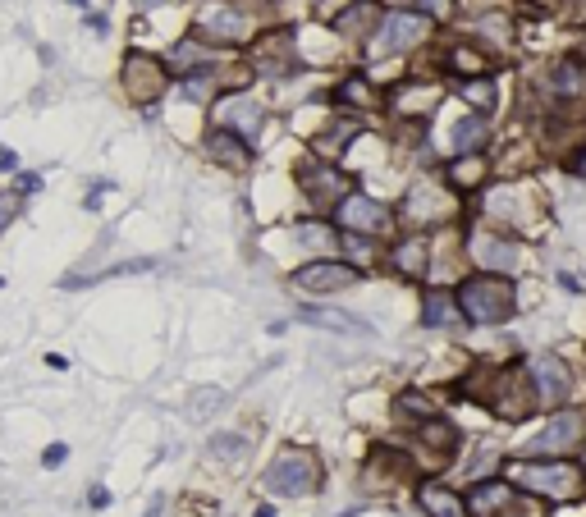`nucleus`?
Wrapping results in <instances>:
<instances>
[{"instance_id": "obj_1", "label": "nucleus", "mask_w": 586, "mask_h": 517, "mask_svg": "<svg viewBox=\"0 0 586 517\" xmlns=\"http://www.w3.org/2000/svg\"><path fill=\"white\" fill-rule=\"evenodd\" d=\"M458 312L477 325H504L513 316V284L500 275H472V280L458 289Z\"/></svg>"}, {"instance_id": "obj_2", "label": "nucleus", "mask_w": 586, "mask_h": 517, "mask_svg": "<svg viewBox=\"0 0 586 517\" xmlns=\"http://www.w3.org/2000/svg\"><path fill=\"white\" fill-rule=\"evenodd\" d=\"M170 69H165L161 55L152 51H129L124 55V65H120V92L129 97V106L138 110H152L156 101L170 92Z\"/></svg>"}, {"instance_id": "obj_3", "label": "nucleus", "mask_w": 586, "mask_h": 517, "mask_svg": "<svg viewBox=\"0 0 586 517\" xmlns=\"http://www.w3.org/2000/svg\"><path fill=\"white\" fill-rule=\"evenodd\" d=\"M193 37L207 46H243L252 37V14L234 0H207L193 19Z\"/></svg>"}, {"instance_id": "obj_4", "label": "nucleus", "mask_w": 586, "mask_h": 517, "mask_svg": "<svg viewBox=\"0 0 586 517\" xmlns=\"http://www.w3.org/2000/svg\"><path fill=\"white\" fill-rule=\"evenodd\" d=\"M261 481H266V490H275V495H284V499L312 495L316 481H321V467H316V458L307 449H284L280 458L266 467Z\"/></svg>"}, {"instance_id": "obj_5", "label": "nucleus", "mask_w": 586, "mask_h": 517, "mask_svg": "<svg viewBox=\"0 0 586 517\" xmlns=\"http://www.w3.org/2000/svg\"><path fill=\"white\" fill-rule=\"evenodd\" d=\"M513 481L536 490V495H554V499H568L582 490V476L573 472L568 463H513Z\"/></svg>"}, {"instance_id": "obj_6", "label": "nucleus", "mask_w": 586, "mask_h": 517, "mask_svg": "<svg viewBox=\"0 0 586 517\" xmlns=\"http://www.w3.org/2000/svg\"><path fill=\"white\" fill-rule=\"evenodd\" d=\"M261 124H266V115H261V106L248 92H225V97H216V129L239 133L243 142H257Z\"/></svg>"}, {"instance_id": "obj_7", "label": "nucleus", "mask_w": 586, "mask_h": 517, "mask_svg": "<svg viewBox=\"0 0 586 517\" xmlns=\"http://www.w3.org/2000/svg\"><path fill=\"white\" fill-rule=\"evenodd\" d=\"M422 33H426V19H422V14H390V19L380 23L376 46H371V51H376V55L408 51V46L422 42Z\"/></svg>"}, {"instance_id": "obj_8", "label": "nucleus", "mask_w": 586, "mask_h": 517, "mask_svg": "<svg viewBox=\"0 0 586 517\" xmlns=\"http://www.w3.org/2000/svg\"><path fill=\"white\" fill-rule=\"evenodd\" d=\"M293 284L307 293H339L348 284H358V270L353 266H339V261H316V266H303L293 275Z\"/></svg>"}, {"instance_id": "obj_9", "label": "nucleus", "mask_w": 586, "mask_h": 517, "mask_svg": "<svg viewBox=\"0 0 586 517\" xmlns=\"http://www.w3.org/2000/svg\"><path fill=\"white\" fill-rule=\"evenodd\" d=\"M339 225H348L353 234H380V229L390 225V211L380 202H371V197L353 193L339 202Z\"/></svg>"}, {"instance_id": "obj_10", "label": "nucleus", "mask_w": 586, "mask_h": 517, "mask_svg": "<svg viewBox=\"0 0 586 517\" xmlns=\"http://www.w3.org/2000/svg\"><path fill=\"white\" fill-rule=\"evenodd\" d=\"M440 216H449V202L440 197V184H413L403 197V220L413 225H435Z\"/></svg>"}, {"instance_id": "obj_11", "label": "nucleus", "mask_w": 586, "mask_h": 517, "mask_svg": "<svg viewBox=\"0 0 586 517\" xmlns=\"http://www.w3.org/2000/svg\"><path fill=\"white\" fill-rule=\"evenodd\" d=\"M518 513V495H513V485L504 481H481L472 490V517H513Z\"/></svg>"}, {"instance_id": "obj_12", "label": "nucleus", "mask_w": 586, "mask_h": 517, "mask_svg": "<svg viewBox=\"0 0 586 517\" xmlns=\"http://www.w3.org/2000/svg\"><path fill=\"white\" fill-rule=\"evenodd\" d=\"M207 156H211L216 165H225V170H243V165L252 161V142H243L239 133L216 129V124H211V133H207Z\"/></svg>"}, {"instance_id": "obj_13", "label": "nucleus", "mask_w": 586, "mask_h": 517, "mask_svg": "<svg viewBox=\"0 0 586 517\" xmlns=\"http://www.w3.org/2000/svg\"><path fill=\"white\" fill-rule=\"evenodd\" d=\"M472 257H477V266H486L490 275L518 266V248L500 234H472Z\"/></svg>"}, {"instance_id": "obj_14", "label": "nucleus", "mask_w": 586, "mask_h": 517, "mask_svg": "<svg viewBox=\"0 0 586 517\" xmlns=\"http://www.w3.org/2000/svg\"><path fill=\"white\" fill-rule=\"evenodd\" d=\"M532 380H536V394L541 399H550V403H559V399H568V389H573V380H568V367L559 362V357H536L532 362Z\"/></svg>"}, {"instance_id": "obj_15", "label": "nucleus", "mask_w": 586, "mask_h": 517, "mask_svg": "<svg viewBox=\"0 0 586 517\" xmlns=\"http://www.w3.org/2000/svg\"><path fill=\"white\" fill-rule=\"evenodd\" d=\"M293 65V42L284 33H271L261 37L257 51H252V69H261V74H284V69Z\"/></svg>"}, {"instance_id": "obj_16", "label": "nucleus", "mask_w": 586, "mask_h": 517, "mask_svg": "<svg viewBox=\"0 0 586 517\" xmlns=\"http://www.w3.org/2000/svg\"><path fill=\"white\" fill-rule=\"evenodd\" d=\"M577 431H582V417H577V412H559V417H550V431L532 440V449L536 453H545V449L559 453V449H568V444H577Z\"/></svg>"}, {"instance_id": "obj_17", "label": "nucleus", "mask_w": 586, "mask_h": 517, "mask_svg": "<svg viewBox=\"0 0 586 517\" xmlns=\"http://www.w3.org/2000/svg\"><path fill=\"white\" fill-rule=\"evenodd\" d=\"M298 179H303L307 197H316V202H326V197L344 193V179H339V170H326V165H303V170H298Z\"/></svg>"}, {"instance_id": "obj_18", "label": "nucleus", "mask_w": 586, "mask_h": 517, "mask_svg": "<svg viewBox=\"0 0 586 517\" xmlns=\"http://www.w3.org/2000/svg\"><path fill=\"white\" fill-rule=\"evenodd\" d=\"M371 23H376V5H371V0H358V5H348V10L339 14L335 28L348 37V33H362V28H371Z\"/></svg>"}, {"instance_id": "obj_19", "label": "nucleus", "mask_w": 586, "mask_h": 517, "mask_svg": "<svg viewBox=\"0 0 586 517\" xmlns=\"http://www.w3.org/2000/svg\"><path fill=\"white\" fill-rule=\"evenodd\" d=\"M422 508L431 517H463L458 513V499L449 495L445 485H422Z\"/></svg>"}, {"instance_id": "obj_20", "label": "nucleus", "mask_w": 586, "mask_h": 517, "mask_svg": "<svg viewBox=\"0 0 586 517\" xmlns=\"http://www.w3.org/2000/svg\"><path fill=\"white\" fill-rule=\"evenodd\" d=\"M481 142H486V119H463V124H458L454 129V151H477Z\"/></svg>"}, {"instance_id": "obj_21", "label": "nucleus", "mask_w": 586, "mask_h": 517, "mask_svg": "<svg viewBox=\"0 0 586 517\" xmlns=\"http://www.w3.org/2000/svg\"><path fill=\"white\" fill-rule=\"evenodd\" d=\"M23 202H28V197H19L14 188H0V238L10 234V225L23 216Z\"/></svg>"}, {"instance_id": "obj_22", "label": "nucleus", "mask_w": 586, "mask_h": 517, "mask_svg": "<svg viewBox=\"0 0 586 517\" xmlns=\"http://www.w3.org/2000/svg\"><path fill=\"white\" fill-rule=\"evenodd\" d=\"M216 408H225V394H220V389H197V399H188V417L193 421L211 417Z\"/></svg>"}, {"instance_id": "obj_23", "label": "nucleus", "mask_w": 586, "mask_h": 517, "mask_svg": "<svg viewBox=\"0 0 586 517\" xmlns=\"http://www.w3.org/2000/svg\"><path fill=\"white\" fill-rule=\"evenodd\" d=\"M243 453H248V440H243V435H216V440H211V458H225V463H239Z\"/></svg>"}, {"instance_id": "obj_24", "label": "nucleus", "mask_w": 586, "mask_h": 517, "mask_svg": "<svg viewBox=\"0 0 586 517\" xmlns=\"http://www.w3.org/2000/svg\"><path fill=\"white\" fill-rule=\"evenodd\" d=\"M481 174H486V165H481L477 156L467 151V161H458L454 170H449V179H454L458 188H472V184H481Z\"/></svg>"}, {"instance_id": "obj_25", "label": "nucleus", "mask_w": 586, "mask_h": 517, "mask_svg": "<svg viewBox=\"0 0 586 517\" xmlns=\"http://www.w3.org/2000/svg\"><path fill=\"white\" fill-rule=\"evenodd\" d=\"M394 266L408 270V275H422V243H417V238H408V243L394 252Z\"/></svg>"}, {"instance_id": "obj_26", "label": "nucleus", "mask_w": 586, "mask_h": 517, "mask_svg": "<svg viewBox=\"0 0 586 517\" xmlns=\"http://www.w3.org/2000/svg\"><path fill=\"white\" fill-rule=\"evenodd\" d=\"M449 316H454L449 298H440V293H426V325H449Z\"/></svg>"}, {"instance_id": "obj_27", "label": "nucleus", "mask_w": 586, "mask_h": 517, "mask_svg": "<svg viewBox=\"0 0 586 517\" xmlns=\"http://www.w3.org/2000/svg\"><path fill=\"white\" fill-rule=\"evenodd\" d=\"M293 234L303 238V243H312V248H335V234L326 225H298Z\"/></svg>"}, {"instance_id": "obj_28", "label": "nucleus", "mask_w": 586, "mask_h": 517, "mask_svg": "<svg viewBox=\"0 0 586 517\" xmlns=\"http://www.w3.org/2000/svg\"><path fill=\"white\" fill-rule=\"evenodd\" d=\"M14 193H19V197H37V193H42V174L23 170V165H19V170H14Z\"/></svg>"}, {"instance_id": "obj_29", "label": "nucleus", "mask_w": 586, "mask_h": 517, "mask_svg": "<svg viewBox=\"0 0 586 517\" xmlns=\"http://www.w3.org/2000/svg\"><path fill=\"white\" fill-rule=\"evenodd\" d=\"M463 92H467V101H472V106H495V87H490L486 78H481V83H467Z\"/></svg>"}, {"instance_id": "obj_30", "label": "nucleus", "mask_w": 586, "mask_h": 517, "mask_svg": "<svg viewBox=\"0 0 586 517\" xmlns=\"http://www.w3.org/2000/svg\"><path fill=\"white\" fill-rule=\"evenodd\" d=\"M65 458H69V444H60V440L42 449V467H46V472H55V467L65 463Z\"/></svg>"}, {"instance_id": "obj_31", "label": "nucleus", "mask_w": 586, "mask_h": 517, "mask_svg": "<svg viewBox=\"0 0 586 517\" xmlns=\"http://www.w3.org/2000/svg\"><path fill=\"white\" fill-rule=\"evenodd\" d=\"M83 28H87L92 37H106V33H110V19H106L101 10H83Z\"/></svg>"}, {"instance_id": "obj_32", "label": "nucleus", "mask_w": 586, "mask_h": 517, "mask_svg": "<svg viewBox=\"0 0 586 517\" xmlns=\"http://www.w3.org/2000/svg\"><path fill=\"white\" fill-rule=\"evenodd\" d=\"M14 170H19V151L0 142V174H14Z\"/></svg>"}, {"instance_id": "obj_33", "label": "nucleus", "mask_w": 586, "mask_h": 517, "mask_svg": "<svg viewBox=\"0 0 586 517\" xmlns=\"http://www.w3.org/2000/svg\"><path fill=\"white\" fill-rule=\"evenodd\" d=\"M87 504H92V508H110V490H106V485H92V490H87Z\"/></svg>"}, {"instance_id": "obj_34", "label": "nucleus", "mask_w": 586, "mask_h": 517, "mask_svg": "<svg viewBox=\"0 0 586 517\" xmlns=\"http://www.w3.org/2000/svg\"><path fill=\"white\" fill-rule=\"evenodd\" d=\"M413 5L426 14H449V0H413Z\"/></svg>"}, {"instance_id": "obj_35", "label": "nucleus", "mask_w": 586, "mask_h": 517, "mask_svg": "<svg viewBox=\"0 0 586 517\" xmlns=\"http://www.w3.org/2000/svg\"><path fill=\"white\" fill-rule=\"evenodd\" d=\"M133 10H161V5H170V0H129Z\"/></svg>"}, {"instance_id": "obj_36", "label": "nucleus", "mask_w": 586, "mask_h": 517, "mask_svg": "<svg viewBox=\"0 0 586 517\" xmlns=\"http://www.w3.org/2000/svg\"><path fill=\"white\" fill-rule=\"evenodd\" d=\"M46 367H51V371H65V367H69V357H60V353H46Z\"/></svg>"}, {"instance_id": "obj_37", "label": "nucleus", "mask_w": 586, "mask_h": 517, "mask_svg": "<svg viewBox=\"0 0 586 517\" xmlns=\"http://www.w3.org/2000/svg\"><path fill=\"white\" fill-rule=\"evenodd\" d=\"M65 5H74V10H92V0H65Z\"/></svg>"}, {"instance_id": "obj_38", "label": "nucleus", "mask_w": 586, "mask_h": 517, "mask_svg": "<svg viewBox=\"0 0 586 517\" xmlns=\"http://www.w3.org/2000/svg\"><path fill=\"white\" fill-rule=\"evenodd\" d=\"M147 517H161V504H156V508H152V513H147Z\"/></svg>"}, {"instance_id": "obj_39", "label": "nucleus", "mask_w": 586, "mask_h": 517, "mask_svg": "<svg viewBox=\"0 0 586 517\" xmlns=\"http://www.w3.org/2000/svg\"><path fill=\"white\" fill-rule=\"evenodd\" d=\"M5 284H10V280H5V275H0V289H5Z\"/></svg>"}, {"instance_id": "obj_40", "label": "nucleus", "mask_w": 586, "mask_h": 517, "mask_svg": "<svg viewBox=\"0 0 586 517\" xmlns=\"http://www.w3.org/2000/svg\"><path fill=\"white\" fill-rule=\"evenodd\" d=\"M582 174H586V161H582Z\"/></svg>"}, {"instance_id": "obj_41", "label": "nucleus", "mask_w": 586, "mask_h": 517, "mask_svg": "<svg viewBox=\"0 0 586 517\" xmlns=\"http://www.w3.org/2000/svg\"><path fill=\"white\" fill-rule=\"evenodd\" d=\"M582 485H586V476H582Z\"/></svg>"}]
</instances>
